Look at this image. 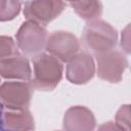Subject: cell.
I'll return each instance as SVG.
<instances>
[{
  "instance_id": "ba28073f",
  "label": "cell",
  "mask_w": 131,
  "mask_h": 131,
  "mask_svg": "<svg viewBox=\"0 0 131 131\" xmlns=\"http://www.w3.org/2000/svg\"><path fill=\"white\" fill-rule=\"evenodd\" d=\"M95 63L92 55L87 51L79 52L67 66V79L73 84H86L95 74Z\"/></svg>"
},
{
  "instance_id": "277c9868",
  "label": "cell",
  "mask_w": 131,
  "mask_h": 131,
  "mask_svg": "<svg viewBox=\"0 0 131 131\" xmlns=\"http://www.w3.org/2000/svg\"><path fill=\"white\" fill-rule=\"evenodd\" d=\"M32 83L25 81H8L0 87V98L2 105L8 111L28 110L33 95Z\"/></svg>"
},
{
  "instance_id": "9c48e42d",
  "label": "cell",
  "mask_w": 131,
  "mask_h": 131,
  "mask_svg": "<svg viewBox=\"0 0 131 131\" xmlns=\"http://www.w3.org/2000/svg\"><path fill=\"white\" fill-rule=\"evenodd\" d=\"M96 121L93 113L81 105L71 106L63 116L62 127L64 131H93Z\"/></svg>"
},
{
  "instance_id": "e0dca14e",
  "label": "cell",
  "mask_w": 131,
  "mask_h": 131,
  "mask_svg": "<svg viewBox=\"0 0 131 131\" xmlns=\"http://www.w3.org/2000/svg\"><path fill=\"white\" fill-rule=\"evenodd\" d=\"M97 131H126V130L123 127H121L117 122L108 121V122L101 124L98 127Z\"/></svg>"
},
{
  "instance_id": "30bf717a",
  "label": "cell",
  "mask_w": 131,
  "mask_h": 131,
  "mask_svg": "<svg viewBox=\"0 0 131 131\" xmlns=\"http://www.w3.org/2000/svg\"><path fill=\"white\" fill-rule=\"evenodd\" d=\"M0 74L4 79L20 80L25 82L30 81L32 77L29 60L20 54L0 59Z\"/></svg>"
},
{
  "instance_id": "3957f363",
  "label": "cell",
  "mask_w": 131,
  "mask_h": 131,
  "mask_svg": "<svg viewBox=\"0 0 131 131\" xmlns=\"http://www.w3.org/2000/svg\"><path fill=\"white\" fill-rule=\"evenodd\" d=\"M48 39L47 30L43 25L27 20L16 33V45L20 51L31 57L42 53Z\"/></svg>"
},
{
  "instance_id": "7a4b0ae2",
  "label": "cell",
  "mask_w": 131,
  "mask_h": 131,
  "mask_svg": "<svg viewBox=\"0 0 131 131\" xmlns=\"http://www.w3.org/2000/svg\"><path fill=\"white\" fill-rule=\"evenodd\" d=\"M34 76L32 85L42 91L53 90L62 78L61 61L49 53H40L33 59Z\"/></svg>"
},
{
  "instance_id": "2e32d148",
  "label": "cell",
  "mask_w": 131,
  "mask_h": 131,
  "mask_svg": "<svg viewBox=\"0 0 131 131\" xmlns=\"http://www.w3.org/2000/svg\"><path fill=\"white\" fill-rule=\"evenodd\" d=\"M120 45L125 53L131 54V23L128 24L122 31Z\"/></svg>"
},
{
  "instance_id": "5bb4252c",
  "label": "cell",
  "mask_w": 131,
  "mask_h": 131,
  "mask_svg": "<svg viewBox=\"0 0 131 131\" xmlns=\"http://www.w3.org/2000/svg\"><path fill=\"white\" fill-rule=\"evenodd\" d=\"M17 46L12 40V38L7 36L0 37V59L8 58L18 54Z\"/></svg>"
},
{
  "instance_id": "6da1fadb",
  "label": "cell",
  "mask_w": 131,
  "mask_h": 131,
  "mask_svg": "<svg viewBox=\"0 0 131 131\" xmlns=\"http://www.w3.org/2000/svg\"><path fill=\"white\" fill-rule=\"evenodd\" d=\"M117 30L101 19L89 21L82 33L84 46L95 54L113 50L117 45Z\"/></svg>"
},
{
  "instance_id": "4fadbf2b",
  "label": "cell",
  "mask_w": 131,
  "mask_h": 131,
  "mask_svg": "<svg viewBox=\"0 0 131 131\" xmlns=\"http://www.w3.org/2000/svg\"><path fill=\"white\" fill-rule=\"evenodd\" d=\"M21 3L19 1L1 0L0 1V20L7 21L13 19L20 11Z\"/></svg>"
},
{
  "instance_id": "7c38bea8",
  "label": "cell",
  "mask_w": 131,
  "mask_h": 131,
  "mask_svg": "<svg viewBox=\"0 0 131 131\" xmlns=\"http://www.w3.org/2000/svg\"><path fill=\"white\" fill-rule=\"evenodd\" d=\"M70 5L83 19L92 21L98 19L102 13V5L99 1H74Z\"/></svg>"
},
{
  "instance_id": "8992f818",
  "label": "cell",
  "mask_w": 131,
  "mask_h": 131,
  "mask_svg": "<svg viewBox=\"0 0 131 131\" xmlns=\"http://www.w3.org/2000/svg\"><path fill=\"white\" fill-rule=\"evenodd\" d=\"M45 49L61 62H69L79 53L80 43L77 37L70 32L54 31L48 36Z\"/></svg>"
},
{
  "instance_id": "8fae6325",
  "label": "cell",
  "mask_w": 131,
  "mask_h": 131,
  "mask_svg": "<svg viewBox=\"0 0 131 131\" xmlns=\"http://www.w3.org/2000/svg\"><path fill=\"white\" fill-rule=\"evenodd\" d=\"M2 125L5 131H32L35 128L34 118L28 110L4 112Z\"/></svg>"
},
{
  "instance_id": "5b68a950",
  "label": "cell",
  "mask_w": 131,
  "mask_h": 131,
  "mask_svg": "<svg viewBox=\"0 0 131 131\" xmlns=\"http://www.w3.org/2000/svg\"><path fill=\"white\" fill-rule=\"evenodd\" d=\"M97 76L110 83H119L122 80L128 61L123 52L113 49L103 53L95 54Z\"/></svg>"
},
{
  "instance_id": "52a82bcc",
  "label": "cell",
  "mask_w": 131,
  "mask_h": 131,
  "mask_svg": "<svg viewBox=\"0 0 131 131\" xmlns=\"http://www.w3.org/2000/svg\"><path fill=\"white\" fill-rule=\"evenodd\" d=\"M66 3L62 1L40 0L25 3L24 15L28 20L46 25L56 18L64 9Z\"/></svg>"
},
{
  "instance_id": "9a60e30c",
  "label": "cell",
  "mask_w": 131,
  "mask_h": 131,
  "mask_svg": "<svg viewBox=\"0 0 131 131\" xmlns=\"http://www.w3.org/2000/svg\"><path fill=\"white\" fill-rule=\"evenodd\" d=\"M116 122L126 131H131V104H123L118 110Z\"/></svg>"
}]
</instances>
